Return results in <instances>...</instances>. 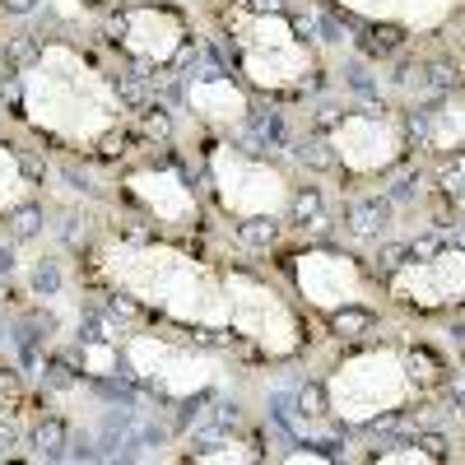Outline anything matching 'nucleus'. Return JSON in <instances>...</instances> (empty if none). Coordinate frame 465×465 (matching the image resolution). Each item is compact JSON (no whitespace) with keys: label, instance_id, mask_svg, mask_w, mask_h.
Listing matches in <instances>:
<instances>
[{"label":"nucleus","instance_id":"4","mask_svg":"<svg viewBox=\"0 0 465 465\" xmlns=\"http://www.w3.org/2000/svg\"><path fill=\"white\" fill-rule=\"evenodd\" d=\"M228 28H232V47H238V65L242 74L265 89V94H289V89H302L312 80V52L298 37V28L275 15V10H232L228 15Z\"/></svg>","mask_w":465,"mask_h":465},{"label":"nucleus","instance_id":"10","mask_svg":"<svg viewBox=\"0 0 465 465\" xmlns=\"http://www.w3.org/2000/svg\"><path fill=\"white\" fill-rule=\"evenodd\" d=\"M391 302L410 307V312H442V307L465 302V252H438L429 261H405L391 284H386Z\"/></svg>","mask_w":465,"mask_h":465},{"label":"nucleus","instance_id":"9","mask_svg":"<svg viewBox=\"0 0 465 465\" xmlns=\"http://www.w3.org/2000/svg\"><path fill=\"white\" fill-rule=\"evenodd\" d=\"M331 153L344 173L372 177V173H386L405 153V131H401L396 116L349 112L331 126Z\"/></svg>","mask_w":465,"mask_h":465},{"label":"nucleus","instance_id":"5","mask_svg":"<svg viewBox=\"0 0 465 465\" xmlns=\"http://www.w3.org/2000/svg\"><path fill=\"white\" fill-rule=\"evenodd\" d=\"M210 186L232 219H280L293 205V182L232 144H210Z\"/></svg>","mask_w":465,"mask_h":465},{"label":"nucleus","instance_id":"19","mask_svg":"<svg viewBox=\"0 0 465 465\" xmlns=\"http://www.w3.org/2000/svg\"><path fill=\"white\" fill-rule=\"evenodd\" d=\"M451 201H456V210H465V153H460V163L451 173Z\"/></svg>","mask_w":465,"mask_h":465},{"label":"nucleus","instance_id":"6","mask_svg":"<svg viewBox=\"0 0 465 465\" xmlns=\"http://www.w3.org/2000/svg\"><path fill=\"white\" fill-rule=\"evenodd\" d=\"M122 354H126L131 372L149 386H159L163 396H196V391H210V386L228 381V363L219 354L173 344L168 335H153V331H131L122 340Z\"/></svg>","mask_w":465,"mask_h":465},{"label":"nucleus","instance_id":"7","mask_svg":"<svg viewBox=\"0 0 465 465\" xmlns=\"http://www.w3.org/2000/svg\"><path fill=\"white\" fill-rule=\"evenodd\" d=\"M223 275H228V326L238 335H247L270 359L298 354L307 331H302L293 307L265 280H252V275H242V270H223Z\"/></svg>","mask_w":465,"mask_h":465},{"label":"nucleus","instance_id":"2","mask_svg":"<svg viewBox=\"0 0 465 465\" xmlns=\"http://www.w3.org/2000/svg\"><path fill=\"white\" fill-rule=\"evenodd\" d=\"M98 275L182 326L228 331V275L168 242H103Z\"/></svg>","mask_w":465,"mask_h":465},{"label":"nucleus","instance_id":"12","mask_svg":"<svg viewBox=\"0 0 465 465\" xmlns=\"http://www.w3.org/2000/svg\"><path fill=\"white\" fill-rule=\"evenodd\" d=\"M126 191H131V201H140L159 223L191 228L201 219V205L191 196V186L173 168H135V173H126Z\"/></svg>","mask_w":465,"mask_h":465},{"label":"nucleus","instance_id":"18","mask_svg":"<svg viewBox=\"0 0 465 465\" xmlns=\"http://www.w3.org/2000/svg\"><path fill=\"white\" fill-rule=\"evenodd\" d=\"M381 465H433V456L419 447H405V451H381Z\"/></svg>","mask_w":465,"mask_h":465},{"label":"nucleus","instance_id":"13","mask_svg":"<svg viewBox=\"0 0 465 465\" xmlns=\"http://www.w3.org/2000/svg\"><path fill=\"white\" fill-rule=\"evenodd\" d=\"M460 0H340V10L363 15V19H381V24H401L414 33H433L456 15Z\"/></svg>","mask_w":465,"mask_h":465},{"label":"nucleus","instance_id":"15","mask_svg":"<svg viewBox=\"0 0 465 465\" xmlns=\"http://www.w3.org/2000/svg\"><path fill=\"white\" fill-rule=\"evenodd\" d=\"M33 186H28V173L24 163L15 159L10 144H0V214H15L19 205H28Z\"/></svg>","mask_w":465,"mask_h":465},{"label":"nucleus","instance_id":"3","mask_svg":"<svg viewBox=\"0 0 465 465\" xmlns=\"http://www.w3.org/2000/svg\"><path fill=\"white\" fill-rule=\"evenodd\" d=\"M423 377L419 363L396 344L359 349L326 372V405L340 423H372L419 401Z\"/></svg>","mask_w":465,"mask_h":465},{"label":"nucleus","instance_id":"11","mask_svg":"<svg viewBox=\"0 0 465 465\" xmlns=\"http://www.w3.org/2000/svg\"><path fill=\"white\" fill-rule=\"evenodd\" d=\"M122 47L144 65H168L186 47V19L163 5H140L122 19Z\"/></svg>","mask_w":465,"mask_h":465},{"label":"nucleus","instance_id":"16","mask_svg":"<svg viewBox=\"0 0 465 465\" xmlns=\"http://www.w3.org/2000/svg\"><path fill=\"white\" fill-rule=\"evenodd\" d=\"M465 135V107H447L433 126V144L438 149H456V140Z\"/></svg>","mask_w":465,"mask_h":465},{"label":"nucleus","instance_id":"17","mask_svg":"<svg viewBox=\"0 0 465 465\" xmlns=\"http://www.w3.org/2000/svg\"><path fill=\"white\" fill-rule=\"evenodd\" d=\"M196 460H201V465H232V460L242 465V460H256V451L242 447V442H228L223 451H196Z\"/></svg>","mask_w":465,"mask_h":465},{"label":"nucleus","instance_id":"1","mask_svg":"<svg viewBox=\"0 0 465 465\" xmlns=\"http://www.w3.org/2000/svg\"><path fill=\"white\" fill-rule=\"evenodd\" d=\"M19 112L33 131L70 149H98L126 126V103L116 84L80 52L52 43L19 74Z\"/></svg>","mask_w":465,"mask_h":465},{"label":"nucleus","instance_id":"8","mask_svg":"<svg viewBox=\"0 0 465 465\" xmlns=\"http://www.w3.org/2000/svg\"><path fill=\"white\" fill-rule=\"evenodd\" d=\"M289 270H293V284H298L302 302L317 307V312H340V307H372L377 302L363 265L349 252L312 247V252H298L289 261Z\"/></svg>","mask_w":465,"mask_h":465},{"label":"nucleus","instance_id":"20","mask_svg":"<svg viewBox=\"0 0 465 465\" xmlns=\"http://www.w3.org/2000/svg\"><path fill=\"white\" fill-rule=\"evenodd\" d=\"M10 401H15V381H10V372H5V368H0V410H5Z\"/></svg>","mask_w":465,"mask_h":465},{"label":"nucleus","instance_id":"14","mask_svg":"<svg viewBox=\"0 0 465 465\" xmlns=\"http://www.w3.org/2000/svg\"><path fill=\"white\" fill-rule=\"evenodd\" d=\"M186 103L196 116H205V122L214 126H242L247 122V94L232 84V80H196L186 89Z\"/></svg>","mask_w":465,"mask_h":465}]
</instances>
